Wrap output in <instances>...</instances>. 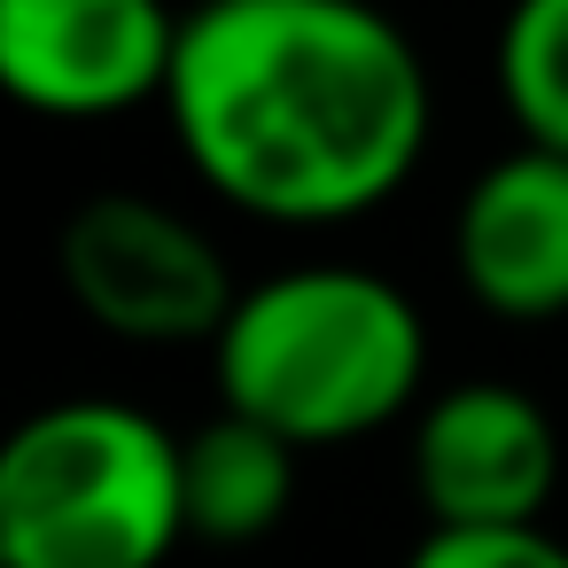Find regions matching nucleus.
<instances>
[{
    "label": "nucleus",
    "mask_w": 568,
    "mask_h": 568,
    "mask_svg": "<svg viewBox=\"0 0 568 568\" xmlns=\"http://www.w3.org/2000/svg\"><path fill=\"white\" fill-rule=\"evenodd\" d=\"M164 118L234 211L343 226L413 180L436 94L374 0H203L180 24Z\"/></svg>",
    "instance_id": "1"
},
{
    "label": "nucleus",
    "mask_w": 568,
    "mask_h": 568,
    "mask_svg": "<svg viewBox=\"0 0 568 568\" xmlns=\"http://www.w3.org/2000/svg\"><path fill=\"white\" fill-rule=\"evenodd\" d=\"M219 405L288 444H351L397 420L428 382V327L413 296L366 265H296L234 296L211 335Z\"/></svg>",
    "instance_id": "2"
},
{
    "label": "nucleus",
    "mask_w": 568,
    "mask_h": 568,
    "mask_svg": "<svg viewBox=\"0 0 568 568\" xmlns=\"http://www.w3.org/2000/svg\"><path fill=\"white\" fill-rule=\"evenodd\" d=\"M187 537V444L118 397H63L0 452V568H164Z\"/></svg>",
    "instance_id": "3"
},
{
    "label": "nucleus",
    "mask_w": 568,
    "mask_h": 568,
    "mask_svg": "<svg viewBox=\"0 0 568 568\" xmlns=\"http://www.w3.org/2000/svg\"><path fill=\"white\" fill-rule=\"evenodd\" d=\"M63 288L79 312L125 343H211L234 312V281L219 242L156 195H94L63 219L55 242Z\"/></svg>",
    "instance_id": "4"
},
{
    "label": "nucleus",
    "mask_w": 568,
    "mask_h": 568,
    "mask_svg": "<svg viewBox=\"0 0 568 568\" xmlns=\"http://www.w3.org/2000/svg\"><path fill=\"white\" fill-rule=\"evenodd\" d=\"M180 24L164 0H0V87L63 125L125 118L164 102Z\"/></svg>",
    "instance_id": "5"
},
{
    "label": "nucleus",
    "mask_w": 568,
    "mask_h": 568,
    "mask_svg": "<svg viewBox=\"0 0 568 568\" xmlns=\"http://www.w3.org/2000/svg\"><path fill=\"white\" fill-rule=\"evenodd\" d=\"M413 490L428 521H537L560 490V428L514 382L436 389L413 420Z\"/></svg>",
    "instance_id": "6"
},
{
    "label": "nucleus",
    "mask_w": 568,
    "mask_h": 568,
    "mask_svg": "<svg viewBox=\"0 0 568 568\" xmlns=\"http://www.w3.org/2000/svg\"><path fill=\"white\" fill-rule=\"evenodd\" d=\"M459 288L490 320H560L568 312V149L521 141L483 164L452 219Z\"/></svg>",
    "instance_id": "7"
},
{
    "label": "nucleus",
    "mask_w": 568,
    "mask_h": 568,
    "mask_svg": "<svg viewBox=\"0 0 568 568\" xmlns=\"http://www.w3.org/2000/svg\"><path fill=\"white\" fill-rule=\"evenodd\" d=\"M296 452L281 428L250 413H219L187 436V537L203 545H257L296 506Z\"/></svg>",
    "instance_id": "8"
},
{
    "label": "nucleus",
    "mask_w": 568,
    "mask_h": 568,
    "mask_svg": "<svg viewBox=\"0 0 568 568\" xmlns=\"http://www.w3.org/2000/svg\"><path fill=\"white\" fill-rule=\"evenodd\" d=\"M498 94L521 141L568 149V0H514L498 24Z\"/></svg>",
    "instance_id": "9"
},
{
    "label": "nucleus",
    "mask_w": 568,
    "mask_h": 568,
    "mask_svg": "<svg viewBox=\"0 0 568 568\" xmlns=\"http://www.w3.org/2000/svg\"><path fill=\"white\" fill-rule=\"evenodd\" d=\"M405 568H568V545L545 537L537 521H490V529L428 521V537L405 552Z\"/></svg>",
    "instance_id": "10"
}]
</instances>
